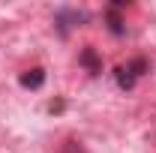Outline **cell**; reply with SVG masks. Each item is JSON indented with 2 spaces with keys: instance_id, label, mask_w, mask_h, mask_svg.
Instances as JSON below:
<instances>
[{
  "instance_id": "obj_1",
  "label": "cell",
  "mask_w": 156,
  "mask_h": 153,
  "mask_svg": "<svg viewBox=\"0 0 156 153\" xmlns=\"http://www.w3.org/2000/svg\"><path fill=\"white\" fill-rule=\"evenodd\" d=\"M144 69H147V63H144V60H132V63H126V66H120V69H117V84L129 90V87L135 84V78L141 75Z\"/></svg>"
},
{
  "instance_id": "obj_2",
  "label": "cell",
  "mask_w": 156,
  "mask_h": 153,
  "mask_svg": "<svg viewBox=\"0 0 156 153\" xmlns=\"http://www.w3.org/2000/svg\"><path fill=\"white\" fill-rule=\"evenodd\" d=\"M42 81H45V72H42V69H30V72H24V75H21V84H24V87H30V90L42 87Z\"/></svg>"
},
{
  "instance_id": "obj_3",
  "label": "cell",
  "mask_w": 156,
  "mask_h": 153,
  "mask_svg": "<svg viewBox=\"0 0 156 153\" xmlns=\"http://www.w3.org/2000/svg\"><path fill=\"white\" fill-rule=\"evenodd\" d=\"M81 63H84L90 72H99V69H102V63H99V57H96L93 48H84V51H81Z\"/></svg>"
},
{
  "instance_id": "obj_4",
  "label": "cell",
  "mask_w": 156,
  "mask_h": 153,
  "mask_svg": "<svg viewBox=\"0 0 156 153\" xmlns=\"http://www.w3.org/2000/svg\"><path fill=\"white\" fill-rule=\"evenodd\" d=\"M63 153H84V150L78 147L75 141H66V144H63Z\"/></svg>"
}]
</instances>
